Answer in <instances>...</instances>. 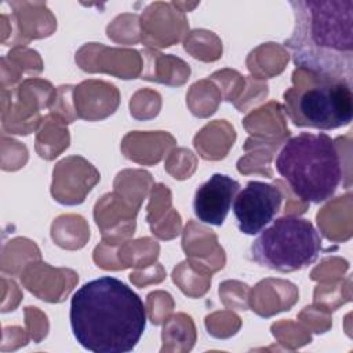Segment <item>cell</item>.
<instances>
[{"mask_svg":"<svg viewBox=\"0 0 353 353\" xmlns=\"http://www.w3.org/2000/svg\"><path fill=\"white\" fill-rule=\"evenodd\" d=\"M284 41L295 66L312 76L353 84V0H296Z\"/></svg>","mask_w":353,"mask_h":353,"instance_id":"2","label":"cell"},{"mask_svg":"<svg viewBox=\"0 0 353 353\" xmlns=\"http://www.w3.org/2000/svg\"><path fill=\"white\" fill-rule=\"evenodd\" d=\"M276 170L301 200L316 204L331 199L342 179L336 143L324 132L290 138L276 159Z\"/></svg>","mask_w":353,"mask_h":353,"instance_id":"3","label":"cell"},{"mask_svg":"<svg viewBox=\"0 0 353 353\" xmlns=\"http://www.w3.org/2000/svg\"><path fill=\"white\" fill-rule=\"evenodd\" d=\"M284 109L298 127L323 131L345 127L353 117L352 85L312 76L309 85H294L284 92Z\"/></svg>","mask_w":353,"mask_h":353,"instance_id":"5","label":"cell"},{"mask_svg":"<svg viewBox=\"0 0 353 353\" xmlns=\"http://www.w3.org/2000/svg\"><path fill=\"white\" fill-rule=\"evenodd\" d=\"M250 247V259L259 266L288 273L313 263L321 237L309 219L285 215L265 228Z\"/></svg>","mask_w":353,"mask_h":353,"instance_id":"4","label":"cell"},{"mask_svg":"<svg viewBox=\"0 0 353 353\" xmlns=\"http://www.w3.org/2000/svg\"><path fill=\"white\" fill-rule=\"evenodd\" d=\"M281 201L283 194L274 185L261 181L247 182L232 204L239 230L248 236L262 232L279 212Z\"/></svg>","mask_w":353,"mask_h":353,"instance_id":"6","label":"cell"},{"mask_svg":"<svg viewBox=\"0 0 353 353\" xmlns=\"http://www.w3.org/2000/svg\"><path fill=\"white\" fill-rule=\"evenodd\" d=\"M239 190L240 183L232 176L221 172L212 174L194 193L193 212L196 218L203 223L221 226Z\"/></svg>","mask_w":353,"mask_h":353,"instance_id":"7","label":"cell"},{"mask_svg":"<svg viewBox=\"0 0 353 353\" xmlns=\"http://www.w3.org/2000/svg\"><path fill=\"white\" fill-rule=\"evenodd\" d=\"M74 339L92 353H127L146 328L141 296L121 280L102 276L84 283L70 299Z\"/></svg>","mask_w":353,"mask_h":353,"instance_id":"1","label":"cell"}]
</instances>
